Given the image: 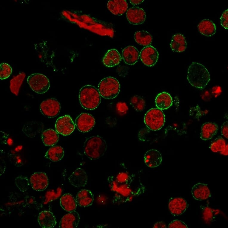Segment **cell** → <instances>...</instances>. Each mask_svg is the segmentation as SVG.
Segmentation results:
<instances>
[{
	"mask_svg": "<svg viewBox=\"0 0 228 228\" xmlns=\"http://www.w3.org/2000/svg\"><path fill=\"white\" fill-rule=\"evenodd\" d=\"M111 190L114 192L113 202L121 204L131 201L133 198L139 195L144 191L145 187L143 185L133 190L131 185L121 184L118 183L113 176L107 179Z\"/></svg>",
	"mask_w": 228,
	"mask_h": 228,
	"instance_id": "cell-1",
	"label": "cell"
},
{
	"mask_svg": "<svg viewBox=\"0 0 228 228\" xmlns=\"http://www.w3.org/2000/svg\"><path fill=\"white\" fill-rule=\"evenodd\" d=\"M187 79L192 86L202 89L207 85L210 80V74L204 66L199 63L193 62L188 68Z\"/></svg>",
	"mask_w": 228,
	"mask_h": 228,
	"instance_id": "cell-2",
	"label": "cell"
},
{
	"mask_svg": "<svg viewBox=\"0 0 228 228\" xmlns=\"http://www.w3.org/2000/svg\"><path fill=\"white\" fill-rule=\"evenodd\" d=\"M78 97L81 105L87 110L95 109L101 102V95L98 89L91 85L82 87L79 90Z\"/></svg>",
	"mask_w": 228,
	"mask_h": 228,
	"instance_id": "cell-3",
	"label": "cell"
},
{
	"mask_svg": "<svg viewBox=\"0 0 228 228\" xmlns=\"http://www.w3.org/2000/svg\"><path fill=\"white\" fill-rule=\"evenodd\" d=\"M107 148L105 141L98 135L87 138L83 146L85 155L92 160L97 159L103 156L106 151Z\"/></svg>",
	"mask_w": 228,
	"mask_h": 228,
	"instance_id": "cell-4",
	"label": "cell"
},
{
	"mask_svg": "<svg viewBox=\"0 0 228 228\" xmlns=\"http://www.w3.org/2000/svg\"><path fill=\"white\" fill-rule=\"evenodd\" d=\"M120 85L115 78L108 77L102 79L98 86V90L101 96L110 99L116 97L119 94Z\"/></svg>",
	"mask_w": 228,
	"mask_h": 228,
	"instance_id": "cell-5",
	"label": "cell"
},
{
	"mask_svg": "<svg viewBox=\"0 0 228 228\" xmlns=\"http://www.w3.org/2000/svg\"><path fill=\"white\" fill-rule=\"evenodd\" d=\"M165 115L163 111L158 108L149 110L145 114L144 122L147 127L152 131L161 128L165 122Z\"/></svg>",
	"mask_w": 228,
	"mask_h": 228,
	"instance_id": "cell-6",
	"label": "cell"
},
{
	"mask_svg": "<svg viewBox=\"0 0 228 228\" xmlns=\"http://www.w3.org/2000/svg\"><path fill=\"white\" fill-rule=\"evenodd\" d=\"M27 82L31 89L38 94L46 93L50 87V81L47 77L40 73H34L27 78Z\"/></svg>",
	"mask_w": 228,
	"mask_h": 228,
	"instance_id": "cell-7",
	"label": "cell"
},
{
	"mask_svg": "<svg viewBox=\"0 0 228 228\" xmlns=\"http://www.w3.org/2000/svg\"><path fill=\"white\" fill-rule=\"evenodd\" d=\"M61 109L60 103L56 98H51L42 101L40 105V110L45 117L53 118L59 113Z\"/></svg>",
	"mask_w": 228,
	"mask_h": 228,
	"instance_id": "cell-8",
	"label": "cell"
},
{
	"mask_svg": "<svg viewBox=\"0 0 228 228\" xmlns=\"http://www.w3.org/2000/svg\"><path fill=\"white\" fill-rule=\"evenodd\" d=\"M75 125L71 118L65 115L58 118L55 123L56 131L63 135L70 134L74 130Z\"/></svg>",
	"mask_w": 228,
	"mask_h": 228,
	"instance_id": "cell-9",
	"label": "cell"
},
{
	"mask_svg": "<svg viewBox=\"0 0 228 228\" xmlns=\"http://www.w3.org/2000/svg\"><path fill=\"white\" fill-rule=\"evenodd\" d=\"M95 123V120L92 115L86 113L80 114L75 120V124L80 132L85 133L90 131Z\"/></svg>",
	"mask_w": 228,
	"mask_h": 228,
	"instance_id": "cell-10",
	"label": "cell"
},
{
	"mask_svg": "<svg viewBox=\"0 0 228 228\" xmlns=\"http://www.w3.org/2000/svg\"><path fill=\"white\" fill-rule=\"evenodd\" d=\"M158 56L156 49L151 45L144 47L140 53L141 61L144 64L148 67L153 66L156 64Z\"/></svg>",
	"mask_w": 228,
	"mask_h": 228,
	"instance_id": "cell-11",
	"label": "cell"
},
{
	"mask_svg": "<svg viewBox=\"0 0 228 228\" xmlns=\"http://www.w3.org/2000/svg\"><path fill=\"white\" fill-rule=\"evenodd\" d=\"M29 180L32 188L36 191H44L49 185L48 178L45 172H38L33 173Z\"/></svg>",
	"mask_w": 228,
	"mask_h": 228,
	"instance_id": "cell-12",
	"label": "cell"
},
{
	"mask_svg": "<svg viewBox=\"0 0 228 228\" xmlns=\"http://www.w3.org/2000/svg\"><path fill=\"white\" fill-rule=\"evenodd\" d=\"M126 16L129 23L133 25L143 23L146 19L144 10L138 7H133L129 8L126 13Z\"/></svg>",
	"mask_w": 228,
	"mask_h": 228,
	"instance_id": "cell-13",
	"label": "cell"
},
{
	"mask_svg": "<svg viewBox=\"0 0 228 228\" xmlns=\"http://www.w3.org/2000/svg\"><path fill=\"white\" fill-rule=\"evenodd\" d=\"M188 207L186 201L181 197H176L170 199L168 208L171 213L175 216L183 214Z\"/></svg>",
	"mask_w": 228,
	"mask_h": 228,
	"instance_id": "cell-14",
	"label": "cell"
},
{
	"mask_svg": "<svg viewBox=\"0 0 228 228\" xmlns=\"http://www.w3.org/2000/svg\"><path fill=\"white\" fill-rule=\"evenodd\" d=\"M69 182L76 187H84L87 184L88 177L85 171L82 168H77L68 178Z\"/></svg>",
	"mask_w": 228,
	"mask_h": 228,
	"instance_id": "cell-15",
	"label": "cell"
},
{
	"mask_svg": "<svg viewBox=\"0 0 228 228\" xmlns=\"http://www.w3.org/2000/svg\"><path fill=\"white\" fill-rule=\"evenodd\" d=\"M80 216L78 213L75 211L69 212L61 218L59 226L60 228H75L78 224Z\"/></svg>",
	"mask_w": 228,
	"mask_h": 228,
	"instance_id": "cell-16",
	"label": "cell"
},
{
	"mask_svg": "<svg viewBox=\"0 0 228 228\" xmlns=\"http://www.w3.org/2000/svg\"><path fill=\"white\" fill-rule=\"evenodd\" d=\"M191 193L194 198L199 201L206 200L211 195L207 185L201 183H198L192 187Z\"/></svg>",
	"mask_w": 228,
	"mask_h": 228,
	"instance_id": "cell-17",
	"label": "cell"
},
{
	"mask_svg": "<svg viewBox=\"0 0 228 228\" xmlns=\"http://www.w3.org/2000/svg\"><path fill=\"white\" fill-rule=\"evenodd\" d=\"M38 221L39 224L42 228H52L56 225L55 217L51 211L43 210L39 214Z\"/></svg>",
	"mask_w": 228,
	"mask_h": 228,
	"instance_id": "cell-18",
	"label": "cell"
},
{
	"mask_svg": "<svg viewBox=\"0 0 228 228\" xmlns=\"http://www.w3.org/2000/svg\"><path fill=\"white\" fill-rule=\"evenodd\" d=\"M44 127L42 122L32 121L26 123L23 127L22 131L28 137L33 138L41 133Z\"/></svg>",
	"mask_w": 228,
	"mask_h": 228,
	"instance_id": "cell-19",
	"label": "cell"
},
{
	"mask_svg": "<svg viewBox=\"0 0 228 228\" xmlns=\"http://www.w3.org/2000/svg\"><path fill=\"white\" fill-rule=\"evenodd\" d=\"M107 7L113 14L121 16L127 11L128 4L125 0H111L108 1Z\"/></svg>",
	"mask_w": 228,
	"mask_h": 228,
	"instance_id": "cell-20",
	"label": "cell"
},
{
	"mask_svg": "<svg viewBox=\"0 0 228 228\" xmlns=\"http://www.w3.org/2000/svg\"><path fill=\"white\" fill-rule=\"evenodd\" d=\"M123 59L125 63L130 65L135 64L138 61L140 53L138 50L133 46H128L122 51Z\"/></svg>",
	"mask_w": 228,
	"mask_h": 228,
	"instance_id": "cell-21",
	"label": "cell"
},
{
	"mask_svg": "<svg viewBox=\"0 0 228 228\" xmlns=\"http://www.w3.org/2000/svg\"><path fill=\"white\" fill-rule=\"evenodd\" d=\"M144 161L147 166L151 168L155 167L161 164L162 156L158 151L154 149L150 150L145 154Z\"/></svg>",
	"mask_w": 228,
	"mask_h": 228,
	"instance_id": "cell-22",
	"label": "cell"
},
{
	"mask_svg": "<svg viewBox=\"0 0 228 228\" xmlns=\"http://www.w3.org/2000/svg\"><path fill=\"white\" fill-rule=\"evenodd\" d=\"M75 198L78 205L86 207L92 204L94 200V195L90 190L82 189L77 193Z\"/></svg>",
	"mask_w": 228,
	"mask_h": 228,
	"instance_id": "cell-23",
	"label": "cell"
},
{
	"mask_svg": "<svg viewBox=\"0 0 228 228\" xmlns=\"http://www.w3.org/2000/svg\"><path fill=\"white\" fill-rule=\"evenodd\" d=\"M121 56L116 49L109 50L104 56L102 60L104 64L106 67H111L117 65L121 61Z\"/></svg>",
	"mask_w": 228,
	"mask_h": 228,
	"instance_id": "cell-24",
	"label": "cell"
},
{
	"mask_svg": "<svg viewBox=\"0 0 228 228\" xmlns=\"http://www.w3.org/2000/svg\"><path fill=\"white\" fill-rule=\"evenodd\" d=\"M187 42L184 35L177 33L173 35L170 44L171 48L174 52H182L184 51L187 47Z\"/></svg>",
	"mask_w": 228,
	"mask_h": 228,
	"instance_id": "cell-25",
	"label": "cell"
},
{
	"mask_svg": "<svg viewBox=\"0 0 228 228\" xmlns=\"http://www.w3.org/2000/svg\"><path fill=\"white\" fill-rule=\"evenodd\" d=\"M197 27L199 32L201 34L207 37L213 36L216 33L215 24L209 19H205L201 20Z\"/></svg>",
	"mask_w": 228,
	"mask_h": 228,
	"instance_id": "cell-26",
	"label": "cell"
},
{
	"mask_svg": "<svg viewBox=\"0 0 228 228\" xmlns=\"http://www.w3.org/2000/svg\"><path fill=\"white\" fill-rule=\"evenodd\" d=\"M60 204L62 208L68 212L75 211L77 205L76 198L72 194L69 193L64 194L61 196L60 198Z\"/></svg>",
	"mask_w": 228,
	"mask_h": 228,
	"instance_id": "cell-27",
	"label": "cell"
},
{
	"mask_svg": "<svg viewBox=\"0 0 228 228\" xmlns=\"http://www.w3.org/2000/svg\"><path fill=\"white\" fill-rule=\"evenodd\" d=\"M217 125L214 123L207 122L204 123L201 128V138L204 140L211 139L217 133Z\"/></svg>",
	"mask_w": 228,
	"mask_h": 228,
	"instance_id": "cell-28",
	"label": "cell"
},
{
	"mask_svg": "<svg viewBox=\"0 0 228 228\" xmlns=\"http://www.w3.org/2000/svg\"><path fill=\"white\" fill-rule=\"evenodd\" d=\"M172 98L170 95L165 92L158 94L155 99L156 106L161 110L169 108L172 105Z\"/></svg>",
	"mask_w": 228,
	"mask_h": 228,
	"instance_id": "cell-29",
	"label": "cell"
},
{
	"mask_svg": "<svg viewBox=\"0 0 228 228\" xmlns=\"http://www.w3.org/2000/svg\"><path fill=\"white\" fill-rule=\"evenodd\" d=\"M41 138L45 146H52L58 142L59 136L56 131L51 129H49L42 132Z\"/></svg>",
	"mask_w": 228,
	"mask_h": 228,
	"instance_id": "cell-30",
	"label": "cell"
},
{
	"mask_svg": "<svg viewBox=\"0 0 228 228\" xmlns=\"http://www.w3.org/2000/svg\"><path fill=\"white\" fill-rule=\"evenodd\" d=\"M64 155L63 148L59 146H55L49 148L46 152L45 157L53 162L61 160Z\"/></svg>",
	"mask_w": 228,
	"mask_h": 228,
	"instance_id": "cell-31",
	"label": "cell"
},
{
	"mask_svg": "<svg viewBox=\"0 0 228 228\" xmlns=\"http://www.w3.org/2000/svg\"><path fill=\"white\" fill-rule=\"evenodd\" d=\"M135 41L140 45L148 46L151 44L152 37L148 32L141 30L136 32L134 35Z\"/></svg>",
	"mask_w": 228,
	"mask_h": 228,
	"instance_id": "cell-32",
	"label": "cell"
},
{
	"mask_svg": "<svg viewBox=\"0 0 228 228\" xmlns=\"http://www.w3.org/2000/svg\"><path fill=\"white\" fill-rule=\"evenodd\" d=\"M25 76V74L24 72H22L10 81V91L16 96L18 95L20 88Z\"/></svg>",
	"mask_w": 228,
	"mask_h": 228,
	"instance_id": "cell-33",
	"label": "cell"
},
{
	"mask_svg": "<svg viewBox=\"0 0 228 228\" xmlns=\"http://www.w3.org/2000/svg\"><path fill=\"white\" fill-rule=\"evenodd\" d=\"M115 178L120 184L131 185L135 179V175L127 172H121L119 173Z\"/></svg>",
	"mask_w": 228,
	"mask_h": 228,
	"instance_id": "cell-34",
	"label": "cell"
},
{
	"mask_svg": "<svg viewBox=\"0 0 228 228\" xmlns=\"http://www.w3.org/2000/svg\"><path fill=\"white\" fill-rule=\"evenodd\" d=\"M15 183L19 190L23 192L28 190L30 184L27 177L22 175L19 176L16 178Z\"/></svg>",
	"mask_w": 228,
	"mask_h": 228,
	"instance_id": "cell-35",
	"label": "cell"
},
{
	"mask_svg": "<svg viewBox=\"0 0 228 228\" xmlns=\"http://www.w3.org/2000/svg\"><path fill=\"white\" fill-rule=\"evenodd\" d=\"M130 104L137 112H141L144 108L145 102L144 99L141 97L135 95L133 96L130 100Z\"/></svg>",
	"mask_w": 228,
	"mask_h": 228,
	"instance_id": "cell-36",
	"label": "cell"
},
{
	"mask_svg": "<svg viewBox=\"0 0 228 228\" xmlns=\"http://www.w3.org/2000/svg\"><path fill=\"white\" fill-rule=\"evenodd\" d=\"M226 144L225 140L220 136L213 140L209 147L210 150L213 152H221Z\"/></svg>",
	"mask_w": 228,
	"mask_h": 228,
	"instance_id": "cell-37",
	"label": "cell"
},
{
	"mask_svg": "<svg viewBox=\"0 0 228 228\" xmlns=\"http://www.w3.org/2000/svg\"><path fill=\"white\" fill-rule=\"evenodd\" d=\"M219 212V210L218 209H213L208 207H205L203 209V218L207 224H209Z\"/></svg>",
	"mask_w": 228,
	"mask_h": 228,
	"instance_id": "cell-38",
	"label": "cell"
},
{
	"mask_svg": "<svg viewBox=\"0 0 228 228\" xmlns=\"http://www.w3.org/2000/svg\"><path fill=\"white\" fill-rule=\"evenodd\" d=\"M8 157L11 163L16 166L20 167L23 165V159L19 152L10 151L8 153Z\"/></svg>",
	"mask_w": 228,
	"mask_h": 228,
	"instance_id": "cell-39",
	"label": "cell"
},
{
	"mask_svg": "<svg viewBox=\"0 0 228 228\" xmlns=\"http://www.w3.org/2000/svg\"><path fill=\"white\" fill-rule=\"evenodd\" d=\"M0 79L3 80L8 78L12 71V68L8 64L3 63L0 64Z\"/></svg>",
	"mask_w": 228,
	"mask_h": 228,
	"instance_id": "cell-40",
	"label": "cell"
},
{
	"mask_svg": "<svg viewBox=\"0 0 228 228\" xmlns=\"http://www.w3.org/2000/svg\"><path fill=\"white\" fill-rule=\"evenodd\" d=\"M169 228H187V225L181 221L175 220L171 221L168 225Z\"/></svg>",
	"mask_w": 228,
	"mask_h": 228,
	"instance_id": "cell-41",
	"label": "cell"
},
{
	"mask_svg": "<svg viewBox=\"0 0 228 228\" xmlns=\"http://www.w3.org/2000/svg\"><path fill=\"white\" fill-rule=\"evenodd\" d=\"M228 9L225 10L222 13L220 18L221 24L225 29L228 28Z\"/></svg>",
	"mask_w": 228,
	"mask_h": 228,
	"instance_id": "cell-42",
	"label": "cell"
},
{
	"mask_svg": "<svg viewBox=\"0 0 228 228\" xmlns=\"http://www.w3.org/2000/svg\"><path fill=\"white\" fill-rule=\"evenodd\" d=\"M149 129L143 128L138 133V137L140 140L145 141L147 140V135L150 132Z\"/></svg>",
	"mask_w": 228,
	"mask_h": 228,
	"instance_id": "cell-43",
	"label": "cell"
},
{
	"mask_svg": "<svg viewBox=\"0 0 228 228\" xmlns=\"http://www.w3.org/2000/svg\"><path fill=\"white\" fill-rule=\"evenodd\" d=\"M118 111L121 114L125 113L128 110L126 104L124 102H119L117 105Z\"/></svg>",
	"mask_w": 228,
	"mask_h": 228,
	"instance_id": "cell-44",
	"label": "cell"
},
{
	"mask_svg": "<svg viewBox=\"0 0 228 228\" xmlns=\"http://www.w3.org/2000/svg\"><path fill=\"white\" fill-rule=\"evenodd\" d=\"M221 133L222 135L225 138H228V123L227 121L224 122L221 127Z\"/></svg>",
	"mask_w": 228,
	"mask_h": 228,
	"instance_id": "cell-45",
	"label": "cell"
},
{
	"mask_svg": "<svg viewBox=\"0 0 228 228\" xmlns=\"http://www.w3.org/2000/svg\"><path fill=\"white\" fill-rule=\"evenodd\" d=\"M154 228H166L167 227L165 223L162 221L157 222L153 226Z\"/></svg>",
	"mask_w": 228,
	"mask_h": 228,
	"instance_id": "cell-46",
	"label": "cell"
},
{
	"mask_svg": "<svg viewBox=\"0 0 228 228\" xmlns=\"http://www.w3.org/2000/svg\"><path fill=\"white\" fill-rule=\"evenodd\" d=\"M144 0H130V3L133 5H136L138 4L141 3L144 1Z\"/></svg>",
	"mask_w": 228,
	"mask_h": 228,
	"instance_id": "cell-47",
	"label": "cell"
},
{
	"mask_svg": "<svg viewBox=\"0 0 228 228\" xmlns=\"http://www.w3.org/2000/svg\"><path fill=\"white\" fill-rule=\"evenodd\" d=\"M228 145H226L224 149L220 152V153L221 154H222L224 155H228Z\"/></svg>",
	"mask_w": 228,
	"mask_h": 228,
	"instance_id": "cell-48",
	"label": "cell"
}]
</instances>
